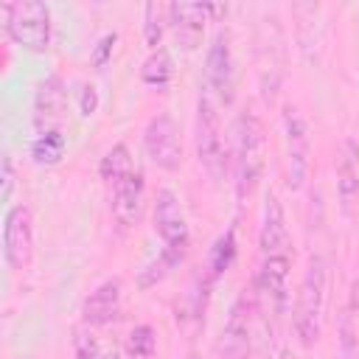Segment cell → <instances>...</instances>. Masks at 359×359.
Wrapping results in <instances>:
<instances>
[{
  "label": "cell",
  "mask_w": 359,
  "mask_h": 359,
  "mask_svg": "<svg viewBox=\"0 0 359 359\" xmlns=\"http://www.w3.org/2000/svg\"><path fill=\"white\" fill-rule=\"evenodd\" d=\"M0 180H3V202H8L11 199V191H14V163H11L8 154L3 157V174H0Z\"/></svg>",
  "instance_id": "obj_30"
},
{
  "label": "cell",
  "mask_w": 359,
  "mask_h": 359,
  "mask_svg": "<svg viewBox=\"0 0 359 359\" xmlns=\"http://www.w3.org/2000/svg\"><path fill=\"white\" fill-rule=\"evenodd\" d=\"M334 168H337V196L348 210L359 196V143L353 137H345L339 143Z\"/></svg>",
  "instance_id": "obj_16"
},
{
  "label": "cell",
  "mask_w": 359,
  "mask_h": 359,
  "mask_svg": "<svg viewBox=\"0 0 359 359\" xmlns=\"http://www.w3.org/2000/svg\"><path fill=\"white\" fill-rule=\"evenodd\" d=\"M182 258H185V252H174V250H165V247H163V250H160V255H157V261H151V264L140 272V280H137V283H140L143 289L154 286V283H157V280H163L174 266H180V264H182Z\"/></svg>",
  "instance_id": "obj_23"
},
{
  "label": "cell",
  "mask_w": 359,
  "mask_h": 359,
  "mask_svg": "<svg viewBox=\"0 0 359 359\" xmlns=\"http://www.w3.org/2000/svg\"><path fill=\"white\" fill-rule=\"evenodd\" d=\"M154 230L163 241L165 250H174V252H185L188 250V219L182 213V205H180V196L168 188H163L157 194V205H154Z\"/></svg>",
  "instance_id": "obj_9"
},
{
  "label": "cell",
  "mask_w": 359,
  "mask_h": 359,
  "mask_svg": "<svg viewBox=\"0 0 359 359\" xmlns=\"http://www.w3.org/2000/svg\"><path fill=\"white\" fill-rule=\"evenodd\" d=\"M98 104H101V98H98L95 84H81V90H79V112L84 118H90V115H95Z\"/></svg>",
  "instance_id": "obj_27"
},
{
  "label": "cell",
  "mask_w": 359,
  "mask_h": 359,
  "mask_svg": "<svg viewBox=\"0 0 359 359\" xmlns=\"http://www.w3.org/2000/svg\"><path fill=\"white\" fill-rule=\"evenodd\" d=\"M65 104H67V87H65V81L59 76H48L36 87V95H34V121H36L39 132L53 129V123L65 112Z\"/></svg>",
  "instance_id": "obj_17"
},
{
  "label": "cell",
  "mask_w": 359,
  "mask_h": 359,
  "mask_svg": "<svg viewBox=\"0 0 359 359\" xmlns=\"http://www.w3.org/2000/svg\"><path fill=\"white\" fill-rule=\"evenodd\" d=\"M135 171V165H132V154H129V149L123 146V143H115L112 149H107V154L101 157V163H98V174L109 182V185H118L123 177H129Z\"/></svg>",
  "instance_id": "obj_22"
},
{
  "label": "cell",
  "mask_w": 359,
  "mask_h": 359,
  "mask_svg": "<svg viewBox=\"0 0 359 359\" xmlns=\"http://www.w3.org/2000/svg\"><path fill=\"white\" fill-rule=\"evenodd\" d=\"M65 149H67V143L59 129H45L31 140V157L39 165H56L65 157Z\"/></svg>",
  "instance_id": "obj_20"
},
{
  "label": "cell",
  "mask_w": 359,
  "mask_h": 359,
  "mask_svg": "<svg viewBox=\"0 0 359 359\" xmlns=\"http://www.w3.org/2000/svg\"><path fill=\"white\" fill-rule=\"evenodd\" d=\"M266 165V129L264 121L244 109L236 121V191L238 199L250 196L264 177Z\"/></svg>",
  "instance_id": "obj_2"
},
{
  "label": "cell",
  "mask_w": 359,
  "mask_h": 359,
  "mask_svg": "<svg viewBox=\"0 0 359 359\" xmlns=\"http://www.w3.org/2000/svg\"><path fill=\"white\" fill-rule=\"evenodd\" d=\"M266 36L261 39V59H258V76H261V95L264 101H275L278 87L283 81V34L275 20L272 25V39L269 28H264Z\"/></svg>",
  "instance_id": "obj_11"
},
{
  "label": "cell",
  "mask_w": 359,
  "mask_h": 359,
  "mask_svg": "<svg viewBox=\"0 0 359 359\" xmlns=\"http://www.w3.org/2000/svg\"><path fill=\"white\" fill-rule=\"evenodd\" d=\"M3 255H6V264L17 272L31 266V261H34V216H31L28 205H14L6 213Z\"/></svg>",
  "instance_id": "obj_6"
},
{
  "label": "cell",
  "mask_w": 359,
  "mask_h": 359,
  "mask_svg": "<svg viewBox=\"0 0 359 359\" xmlns=\"http://www.w3.org/2000/svg\"><path fill=\"white\" fill-rule=\"evenodd\" d=\"M289 269H292V258H283V255H275V258H264V261H261V272H258L261 292H264L269 300H275L278 309L286 303Z\"/></svg>",
  "instance_id": "obj_18"
},
{
  "label": "cell",
  "mask_w": 359,
  "mask_h": 359,
  "mask_svg": "<svg viewBox=\"0 0 359 359\" xmlns=\"http://www.w3.org/2000/svg\"><path fill=\"white\" fill-rule=\"evenodd\" d=\"M258 244H261V255L264 258H275V255L292 258V236H289L286 213H283V205H280V199L275 194L266 196Z\"/></svg>",
  "instance_id": "obj_10"
},
{
  "label": "cell",
  "mask_w": 359,
  "mask_h": 359,
  "mask_svg": "<svg viewBox=\"0 0 359 359\" xmlns=\"http://www.w3.org/2000/svg\"><path fill=\"white\" fill-rule=\"evenodd\" d=\"M143 146L146 154L151 157V163L163 171H177L182 163V140H180V129L174 123L171 115L157 112L154 118H149L146 129H143Z\"/></svg>",
  "instance_id": "obj_7"
},
{
  "label": "cell",
  "mask_w": 359,
  "mask_h": 359,
  "mask_svg": "<svg viewBox=\"0 0 359 359\" xmlns=\"http://www.w3.org/2000/svg\"><path fill=\"white\" fill-rule=\"evenodd\" d=\"M101 359H121V353H115V351H112V353H104Z\"/></svg>",
  "instance_id": "obj_31"
},
{
  "label": "cell",
  "mask_w": 359,
  "mask_h": 359,
  "mask_svg": "<svg viewBox=\"0 0 359 359\" xmlns=\"http://www.w3.org/2000/svg\"><path fill=\"white\" fill-rule=\"evenodd\" d=\"M325 297H328V264L323 255H314L306 266V275L297 289L294 311H292L294 334H297L300 345H306V348H311L320 339Z\"/></svg>",
  "instance_id": "obj_1"
},
{
  "label": "cell",
  "mask_w": 359,
  "mask_h": 359,
  "mask_svg": "<svg viewBox=\"0 0 359 359\" xmlns=\"http://www.w3.org/2000/svg\"><path fill=\"white\" fill-rule=\"evenodd\" d=\"M118 311H121V278H107L84 297L81 320L87 325H107L118 317Z\"/></svg>",
  "instance_id": "obj_13"
},
{
  "label": "cell",
  "mask_w": 359,
  "mask_h": 359,
  "mask_svg": "<svg viewBox=\"0 0 359 359\" xmlns=\"http://www.w3.org/2000/svg\"><path fill=\"white\" fill-rule=\"evenodd\" d=\"M3 28L20 48L42 53L50 45V8L39 0L3 3Z\"/></svg>",
  "instance_id": "obj_3"
},
{
  "label": "cell",
  "mask_w": 359,
  "mask_h": 359,
  "mask_svg": "<svg viewBox=\"0 0 359 359\" xmlns=\"http://www.w3.org/2000/svg\"><path fill=\"white\" fill-rule=\"evenodd\" d=\"M93 325H76L73 328V356L76 359H98V342L90 331Z\"/></svg>",
  "instance_id": "obj_26"
},
{
  "label": "cell",
  "mask_w": 359,
  "mask_h": 359,
  "mask_svg": "<svg viewBox=\"0 0 359 359\" xmlns=\"http://www.w3.org/2000/svg\"><path fill=\"white\" fill-rule=\"evenodd\" d=\"M171 76H174V65H171L168 50H165V48L151 50L149 59H146L143 67H140V79H143V84H149L151 90H165L168 81H171Z\"/></svg>",
  "instance_id": "obj_21"
},
{
  "label": "cell",
  "mask_w": 359,
  "mask_h": 359,
  "mask_svg": "<svg viewBox=\"0 0 359 359\" xmlns=\"http://www.w3.org/2000/svg\"><path fill=\"white\" fill-rule=\"evenodd\" d=\"M112 45H115V34H107V36L98 39V45H95V50H93V62H95L98 67L107 65V59H109V53H112Z\"/></svg>",
  "instance_id": "obj_29"
},
{
  "label": "cell",
  "mask_w": 359,
  "mask_h": 359,
  "mask_svg": "<svg viewBox=\"0 0 359 359\" xmlns=\"http://www.w3.org/2000/svg\"><path fill=\"white\" fill-rule=\"evenodd\" d=\"M163 22H165L163 6L146 3V8H143V36H146V45H149L151 50H157L160 39H163Z\"/></svg>",
  "instance_id": "obj_25"
},
{
  "label": "cell",
  "mask_w": 359,
  "mask_h": 359,
  "mask_svg": "<svg viewBox=\"0 0 359 359\" xmlns=\"http://www.w3.org/2000/svg\"><path fill=\"white\" fill-rule=\"evenodd\" d=\"M157 351V334L151 325H135L126 339V353L132 359H151Z\"/></svg>",
  "instance_id": "obj_24"
},
{
  "label": "cell",
  "mask_w": 359,
  "mask_h": 359,
  "mask_svg": "<svg viewBox=\"0 0 359 359\" xmlns=\"http://www.w3.org/2000/svg\"><path fill=\"white\" fill-rule=\"evenodd\" d=\"M196 157L210 180L216 182L224 180L227 149H224L222 126H219V107L208 90L199 93V101H196Z\"/></svg>",
  "instance_id": "obj_4"
},
{
  "label": "cell",
  "mask_w": 359,
  "mask_h": 359,
  "mask_svg": "<svg viewBox=\"0 0 359 359\" xmlns=\"http://www.w3.org/2000/svg\"><path fill=\"white\" fill-rule=\"evenodd\" d=\"M205 90L224 107L233 104L236 95V62L230 50V34L224 28L216 31L208 56H205Z\"/></svg>",
  "instance_id": "obj_5"
},
{
  "label": "cell",
  "mask_w": 359,
  "mask_h": 359,
  "mask_svg": "<svg viewBox=\"0 0 359 359\" xmlns=\"http://www.w3.org/2000/svg\"><path fill=\"white\" fill-rule=\"evenodd\" d=\"M283 135H286V182L292 191L303 188L309 177V126L297 107L283 109Z\"/></svg>",
  "instance_id": "obj_8"
},
{
  "label": "cell",
  "mask_w": 359,
  "mask_h": 359,
  "mask_svg": "<svg viewBox=\"0 0 359 359\" xmlns=\"http://www.w3.org/2000/svg\"><path fill=\"white\" fill-rule=\"evenodd\" d=\"M236 250H238V244H236V230L230 227V230H224L216 241H213V247H210V255H208V280H216V278H222L230 266H233V261H236Z\"/></svg>",
  "instance_id": "obj_19"
},
{
  "label": "cell",
  "mask_w": 359,
  "mask_h": 359,
  "mask_svg": "<svg viewBox=\"0 0 359 359\" xmlns=\"http://www.w3.org/2000/svg\"><path fill=\"white\" fill-rule=\"evenodd\" d=\"M143 196H146V182L140 171H132L118 185H112V216L121 227H132L140 219Z\"/></svg>",
  "instance_id": "obj_14"
},
{
  "label": "cell",
  "mask_w": 359,
  "mask_h": 359,
  "mask_svg": "<svg viewBox=\"0 0 359 359\" xmlns=\"http://www.w3.org/2000/svg\"><path fill=\"white\" fill-rule=\"evenodd\" d=\"M216 359H250V320L244 300H238L230 309V317L216 345Z\"/></svg>",
  "instance_id": "obj_15"
},
{
  "label": "cell",
  "mask_w": 359,
  "mask_h": 359,
  "mask_svg": "<svg viewBox=\"0 0 359 359\" xmlns=\"http://www.w3.org/2000/svg\"><path fill=\"white\" fill-rule=\"evenodd\" d=\"M353 314H351V306H348V311H345V317H342V351H345V359H353V353H356V342H353Z\"/></svg>",
  "instance_id": "obj_28"
},
{
  "label": "cell",
  "mask_w": 359,
  "mask_h": 359,
  "mask_svg": "<svg viewBox=\"0 0 359 359\" xmlns=\"http://www.w3.org/2000/svg\"><path fill=\"white\" fill-rule=\"evenodd\" d=\"M165 11H168V22L174 28L177 42L185 50H194L202 42V31H205L210 6H202V3H171Z\"/></svg>",
  "instance_id": "obj_12"
}]
</instances>
